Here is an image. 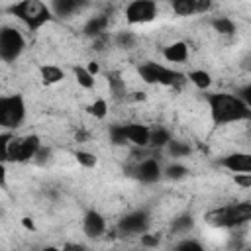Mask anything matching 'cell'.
Masks as SVG:
<instances>
[{
	"label": "cell",
	"mask_w": 251,
	"mask_h": 251,
	"mask_svg": "<svg viewBox=\"0 0 251 251\" xmlns=\"http://www.w3.org/2000/svg\"><path fill=\"white\" fill-rule=\"evenodd\" d=\"M208 110H210V118L216 126L235 124V122H243V120L251 118V110L239 98V94L214 92L208 96Z\"/></svg>",
	"instance_id": "obj_1"
},
{
	"label": "cell",
	"mask_w": 251,
	"mask_h": 251,
	"mask_svg": "<svg viewBox=\"0 0 251 251\" xmlns=\"http://www.w3.org/2000/svg\"><path fill=\"white\" fill-rule=\"evenodd\" d=\"M10 12L20 20L24 22L29 29H39L41 25H45L53 12H51V6L45 4V2H39V0H24V2H16L10 6Z\"/></svg>",
	"instance_id": "obj_2"
},
{
	"label": "cell",
	"mask_w": 251,
	"mask_h": 251,
	"mask_svg": "<svg viewBox=\"0 0 251 251\" xmlns=\"http://www.w3.org/2000/svg\"><path fill=\"white\" fill-rule=\"evenodd\" d=\"M206 220L216 227H235L251 222V202H235L208 212Z\"/></svg>",
	"instance_id": "obj_3"
},
{
	"label": "cell",
	"mask_w": 251,
	"mask_h": 251,
	"mask_svg": "<svg viewBox=\"0 0 251 251\" xmlns=\"http://www.w3.org/2000/svg\"><path fill=\"white\" fill-rule=\"evenodd\" d=\"M139 76L143 82L147 84H163V86H176L180 82L186 80V75L171 69V67H165L161 63H155V61H145L139 65L137 69Z\"/></svg>",
	"instance_id": "obj_4"
},
{
	"label": "cell",
	"mask_w": 251,
	"mask_h": 251,
	"mask_svg": "<svg viewBox=\"0 0 251 251\" xmlns=\"http://www.w3.org/2000/svg\"><path fill=\"white\" fill-rule=\"evenodd\" d=\"M25 100L22 94H8L0 98V126L4 131H12L25 120Z\"/></svg>",
	"instance_id": "obj_5"
},
{
	"label": "cell",
	"mask_w": 251,
	"mask_h": 251,
	"mask_svg": "<svg viewBox=\"0 0 251 251\" xmlns=\"http://www.w3.org/2000/svg\"><path fill=\"white\" fill-rule=\"evenodd\" d=\"M39 149H41V139L37 135L12 137V141L4 149V159L6 161H16V163H25V161L35 159Z\"/></svg>",
	"instance_id": "obj_6"
},
{
	"label": "cell",
	"mask_w": 251,
	"mask_h": 251,
	"mask_svg": "<svg viewBox=\"0 0 251 251\" xmlns=\"http://www.w3.org/2000/svg\"><path fill=\"white\" fill-rule=\"evenodd\" d=\"M25 49V39L20 29L4 25L0 29V59L4 63H14Z\"/></svg>",
	"instance_id": "obj_7"
},
{
	"label": "cell",
	"mask_w": 251,
	"mask_h": 251,
	"mask_svg": "<svg viewBox=\"0 0 251 251\" xmlns=\"http://www.w3.org/2000/svg\"><path fill=\"white\" fill-rule=\"evenodd\" d=\"M157 4L151 2V0H133L126 6L124 10V16H126V22L129 25H143V24H149L157 18Z\"/></svg>",
	"instance_id": "obj_8"
},
{
	"label": "cell",
	"mask_w": 251,
	"mask_h": 251,
	"mask_svg": "<svg viewBox=\"0 0 251 251\" xmlns=\"http://www.w3.org/2000/svg\"><path fill=\"white\" fill-rule=\"evenodd\" d=\"M149 226H151L149 214L145 210H133V212H127L118 222V231L122 235H145Z\"/></svg>",
	"instance_id": "obj_9"
},
{
	"label": "cell",
	"mask_w": 251,
	"mask_h": 251,
	"mask_svg": "<svg viewBox=\"0 0 251 251\" xmlns=\"http://www.w3.org/2000/svg\"><path fill=\"white\" fill-rule=\"evenodd\" d=\"M133 176H135L139 182H143V184H153V182H157V180L163 176L161 163H159L155 157L141 159V161L133 167Z\"/></svg>",
	"instance_id": "obj_10"
},
{
	"label": "cell",
	"mask_w": 251,
	"mask_h": 251,
	"mask_svg": "<svg viewBox=\"0 0 251 251\" xmlns=\"http://www.w3.org/2000/svg\"><path fill=\"white\" fill-rule=\"evenodd\" d=\"M220 165L233 175H251V153L235 151V153L224 155L220 159Z\"/></svg>",
	"instance_id": "obj_11"
},
{
	"label": "cell",
	"mask_w": 251,
	"mask_h": 251,
	"mask_svg": "<svg viewBox=\"0 0 251 251\" xmlns=\"http://www.w3.org/2000/svg\"><path fill=\"white\" fill-rule=\"evenodd\" d=\"M82 231L88 237H100L106 231V218L98 210H88L82 218Z\"/></svg>",
	"instance_id": "obj_12"
},
{
	"label": "cell",
	"mask_w": 251,
	"mask_h": 251,
	"mask_svg": "<svg viewBox=\"0 0 251 251\" xmlns=\"http://www.w3.org/2000/svg\"><path fill=\"white\" fill-rule=\"evenodd\" d=\"M126 135L127 143H133L137 147H147L151 141V129L143 124H126Z\"/></svg>",
	"instance_id": "obj_13"
},
{
	"label": "cell",
	"mask_w": 251,
	"mask_h": 251,
	"mask_svg": "<svg viewBox=\"0 0 251 251\" xmlns=\"http://www.w3.org/2000/svg\"><path fill=\"white\" fill-rule=\"evenodd\" d=\"M210 2H202V0H175L173 2V10L178 16H192V14H202L210 10Z\"/></svg>",
	"instance_id": "obj_14"
},
{
	"label": "cell",
	"mask_w": 251,
	"mask_h": 251,
	"mask_svg": "<svg viewBox=\"0 0 251 251\" xmlns=\"http://www.w3.org/2000/svg\"><path fill=\"white\" fill-rule=\"evenodd\" d=\"M108 24H110V18H108L106 14H98V16H92V18H88V20H86V24H84L82 31H84L88 37H94V39H96V37L104 35V31H106Z\"/></svg>",
	"instance_id": "obj_15"
},
{
	"label": "cell",
	"mask_w": 251,
	"mask_h": 251,
	"mask_svg": "<svg viewBox=\"0 0 251 251\" xmlns=\"http://www.w3.org/2000/svg\"><path fill=\"white\" fill-rule=\"evenodd\" d=\"M163 57L169 63H184L188 59V45L184 41H175L163 49Z\"/></svg>",
	"instance_id": "obj_16"
},
{
	"label": "cell",
	"mask_w": 251,
	"mask_h": 251,
	"mask_svg": "<svg viewBox=\"0 0 251 251\" xmlns=\"http://www.w3.org/2000/svg\"><path fill=\"white\" fill-rule=\"evenodd\" d=\"M49 6H51V12L55 16L69 18V16H73L75 12H78L82 8V2H76V0H53Z\"/></svg>",
	"instance_id": "obj_17"
},
{
	"label": "cell",
	"mask_w": 251,
	"mask_h": 251,
	"mask_svg": "<svg viewBox=\"0 0 251 251\" xmlns=\"http://www.w3.org/2000/svg\"><path fill=\"white\" fill-rule=\"evenodd\" d=\"M39 75H41V80L45 84H55V82L65 78V71L61 67H57V65H43L39 69Z\"/></svg>",
	"instance_id": "obj_18"
},
{
	"label": "cell",
	"mask_w": 251,
	"mask_h": 251,
	"mask_svg": "<svg viewBox=\"0 0 251 251\" xmlns=\"http://www.w3.org/2000/svg\"><path fill=\"white\" fill-rule=\"evenodd\" d=\"M186 78H188L196 88H200V90H206V88H210V84H212V76H210V73L204 71V69L190 71V73L186 75Z\"/></svg>",
	"instance_id": "obj_19"
},
{
	"label": "cell",
	"mask_w": 251,
	"mask_h": 251,
	"mask_svg": "<svg viewBox=\"0 0 251 251\" xmlns=\"http://www.w3.org/2000/svg\"><path fill=\"white\" fill-rule=\"evenodd\" d=\"M194 227V218L190 214H182V216H176L173 222H171V231L173 233H186Z\"/></svg>",
	"instance_id": "obj_20"
},
{
	"label": "cell",
	"mask_w": 251,
	"mask_h": 251,
	"mask_svg": "<svg viewBox=\"0 0 251 251\" xmlns=\"http://www.w3.org/2000/svg\"><path fill=\"white\" fill-rule=\"evenodd\" d=\"M171 139L173 137H171V131L167 127H157V129H151V141H149V145L161 149V147H167Z\"/></svg>",
	"instance_id": "obj_21"
},
{
	"label": "cell",
	"mask_w": 251,
	"mask_h": 251,
	"mask_svg": "<svg viewBox=\"0 0 251 251\" xmlns=\"http://www.w3.org/2000/svg\"><path fill=\"white\" fill-rule=\"evenodd\" d=\"M210 24H212V27H214L218 33H222V35H231V33H235V24H233V20H229V18H226V16L214 18Z\"/></svg>",
	"instance_id": "obj_22"
},
{
	"label": "cell",
	"mask_w": 251,
	"mask_h": 251,
	"mask_svg": "<svg viewBox=\"0 0 251 251\" xmlns=\"http://www.w3.org/2000/svg\"><path fill=\"white\" fill-rule=\"evenodd\" d=\"M167 151L171 157H186L190 155V145L186 141H180V139H171L169 145H167Z\"/></svg>",
	"instance_id": "obj_23"
},
{
	"label": "cell",
	"mask_w": 251,
	"mask_h": 251,
	"mask_svg": "<svg viewBox=\"0 0 251 251\" xmlns=\"http://www.w3.org/2000/svg\"><path fill=\"white\" fill-rule=\"evenodd\" d=\"M108 133H110V141H112L114 145H124V143H127L126 124H114V126H110Z\"/></svg>",
	"instance_id": "obj_24"
},
{
	"label": "cell",
	"mask_w": 251,
	"mask_h": 251,
	"mask_svg": "<svg viewBox=\"0 0 251 251\" xmlns=\"http://www.w3.org/2000/svg\"><path fill=\"white\" fill-rule=\"evenodd\" d=\"M135 43H137V35L133 33V31H118L116 33V45L118 47H122V49H131V47H135Z\"/></svg>",
	"instance_id": "obj_25"
},
{
	"label": "cell",
	"mask_w": 251,
	"mask_h": 251,
	"mask_svg": "<svg viewBox=\"0 0 251 251\" xmlns=\"http://www.w3.org/2000/svg\"><path fill=\"white\" fill-rule=\"evenodd\" d=\"M108 86H110V90H112V94H114L116 98H120V96L126 94V82H124V78H122L118 73L108 75Z\"/></svg>",
	"instance_id": "obj_26"
},
{
	"label": "cell",
	"mask_w": 251,
	"mask_h": 251,
	"mask_svg": "<svg viewBox=\"0 0 251 251\" xmlns=\"http://www.w3.org/2000/svg\"><path fill=\"white\" fill-rule=\"evenodd\" d=\"M75 76H76L78 86H82V88H92V86H94V75H90L88 69H84V67H75Z\"/></svg>",
	"instance_id": "obj_27"
},
{
	"label": "cell",
	"mask_w": 251,
	"mask_h": 251,
	"mask_svg": "<svg viewBox=\"0 0 251 251\" xmlns=\"http://www.w3.org/2000/svg\"><path fill=\"white\" fill-rule=\"evenodd\" d=\"M163 175H165L167 178L178 180V178H184V176L188 175V169H186L184 165H180V163H173V165H169V167L163 171Z\"/></svg>",
	"instance_id": "obj_28"
},
{
	"label": "cell",
	"mask_w": 251,
	"mask_h": 251,
	"mask_svg": "<svg viewBox=\"0 0 251 251\" xmlns=\"http://www.w3.org/2000/svg\"><path fill=\"white\" fill-rule=\"evenodd\" d=\"M173 251H204V245L198 241V239H192V237H186V239H180Z\"/></svg>",
	"instance_id": "obj_29"
},
{
	"label": "cell",
	"mask_w": 251,
	"mask_h": 251,
	"mask_svg": "<svg viewBox=\"0 0 251 251\" xmlns=\"http://www.w3.org/2000/svg\"><path fill=\"white\" fill-rule=\"evenodd\" d=\"M88 112L94 116V118H106V114H108V104H106V100L104 98H98V100H94L90 106H88Z\"/></svg>",
	"instance_id": "obj_30"
},
{
	"label": "cell",
	"mask_w": 251,
	"mask_h": 251,
	"mask_svg": "<svg viewBox=\"0 0 251 251\" xmlns=\"http://www.w3.org/2000/svg\"><path fill=\"white\" fill-rule=\"evenodd\" d=\"M75 157H76V161H78L82 167H94V165H96V157H94L92 153H88V151H76Z\"/></svg>",
	"instance_id": "obj_31"
},
{
	"label": "cell",
	"mask_w": 251,
	"mask_h": 251,
	"mask_svg": "<svg viewBox=\"0 0 251 251\" xmlns=\"http://www.w3.org/2000/svg\"><path fill=\"white\" fill-rule=\"evenodd\" d=\"M239 98H241V100L247 104V108L251 110V82H249V84H245V86L239 90Z\"/></svg>",
	"instance_id": "obj_32"
},
{
	"label": "cell",
	"mask_w": 251,
	"mask_h": 251,
	"mask_svg": "<svg viewBox=\"0 0 251 251\" xmlns=\"http://www.w3.org/2000/svg\"><path fill=\"white\" fill-rule=\"evenodd\" d=\"M41 251H86V249L76 247V245H69V247H63V249H59V247H43Z\"/></svg>",
	"instance_id": "obj_33"
},
{
	"label": "cell",
	"mask_w": 251,
	"mask_h": 251,
	"mask_svg": "<svg viewBox=\"0 0 251 251\" xmlns=\"http://www.w3.org/2000/svg\"><path fill=\"white\" fill-rule=\"evenodd\" d=\"M235 182L241 186H251V175H235Z\"/></svg>",
	"instance_id": "obj_34"
},
{
	"label": "cell",
	"mask_w": 251,
	"mask_h": 251,
	"mask_svg": "<svg viewBox=\"0 0 251 251\" xmlns=\"http://www.w3.org/2000/svg\"><path fill=\"white\" fill-rule=\"evenodd\" d=\"M141 241H143L145 245H149V247H153V245H157V243H159V239H155V237H149L147 233H145V235H141Z\"/></svg>",
	"instance_id": "obj_35"
},
{
	"label": "cell",
	"mask_w": 251,
	"mask_h": 251,
	"mask_svg": "<svg viewBox=\"0 0 251 251\" xmlns=\"http://www.w3.org/2000/svg\"><path fill=\"white\" fill-rule=\"evenodd\" d=\"M86 69H88V73H90V75H96V73H98V65H96V63H90Z\"/></svg>",
	"instance_id": "obj_36"
},
{
	"label": "cell",
	"mask_w": 251,
	"mask_h": 251,
	"mask_svg": "<svg viewBox=\"0 0 251 251\" xmlns=\"http://www.w3.org/2000/svg\"><path fill=\"white\" fill-rule=\"evenodd\" d=\"M247 251H251V249H247Z\"/></svg>",
	"instance_id": "obj_37"
}]
</instances>
